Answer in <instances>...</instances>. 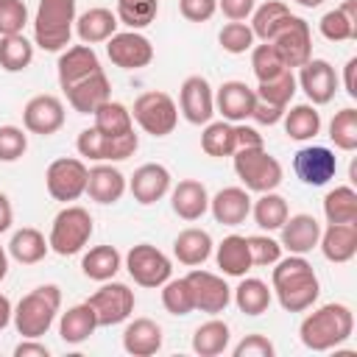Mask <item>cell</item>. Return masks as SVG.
<instances>
[{
    "instance_id": "1",
    "label": "cell",
    "mask_w": 357,
    "mask_h": 357,
    "mask_svg": "<svg viewBox=\"0 0 357 357\" xmlns=\"http://www.w3.org/2000/svg\"><path fill=\"white\" fill-rule=\"evenodd\" d=\"M271 290L284 312H307L321 293V282L304 254H290L273 262Z\"/></svg>"
},
{
    "instance_id": "2",
    "label": "cell",
    "mask_w": 357,
    "mask_h": 357,
    "mask_svg": "<svg viewBox=\"0 0 357 357\" xmlns=\"http://www.w3.org/2000/svg\"><path fill=\"white\" fill-rule=\"evenodd\" d=\"M312 310V307H310ZM354 332V312L349 304L329 301L304 315L298 326V337L310 351H332L346 343Z\"/></svg>"
},
{
    "instance_id": "3",
    "label": "cell",
    "mask_w": 357,
    "mask_h": 357,
    "mask_svg": "<svg viewBox=\"0 0 357 357\" xmlns=\"http://www.w3.org/2000/svg\"><path fill=\"white\" fill-rule=\"evenodd\" d=\"M61 310V290L59 284H39L25 293L14 307V326L22 337H42L53 326Z\"/></svg>"
},
{
    "instance_id": "4",
    "label": "cell",
    "mask_w": 357,
    "mask_h": 357,
    "mask_svg": "<svg viewBox=\"0 0 357 357\" xmlns=\"http://www.w3.org/2000/svg\"><path fill=\"white\" fill-rule=\"evenodd\" d=\"M75 0H39L33 14V42L47 50H64L75 28Z\"/></svg>"
},
{
    "instance_id": "5",
    "label": "cell",
    "mask_w": 357,
    "mask_h": 357,
    "mask_svg": "<svg viewBox=\"0 0 357 357\" xmlns=\"http://www.w3.org/2000/svg\"><path fill=\"white\" fill-rule=\"evenodd\" d=\"M231 159H234V173L248 192H271L282 184V176H284L282 165L276 156L265 151V145L234 151Z\"/></svg>"
},
{
    "instance_id": "6",
    "label": "cell",
    "mask_w": 357,
    "mask_h": 357,
    "mask_svg": "<svg viewBox=\"0 0 357 357\" xmlns=\"http://www.w3.org/2000/svg\"><path fill=\"white\" fill-rule=\"evenodd\" d=\"M92 215L84 206H64L50 226L47 234V245L50 251H56L59 257H73L78 251H84V245L92 237Z\"/></svg>"
},
{
    "instance_id": "7",
    "label": "cell",
    "mask_w": 357,
    "mask_h": 357,
    "mask_svg": "<svg viewBox=\"0 0 357 357\" xmlns=\"http://www.w3.org/2000/svg\"><path fill=\"white\" fill-rule=\"evenodd\" d=\"M131 117L137 120V126L145 134H151V137H167L178 126V106H176V100L167 92L151 89V92L137 95L134 109H131Z\"/></svg>"
},
{
    "instance_id": "8",
    "label": "cell",
    "mask_w": 357,
    "mask_h": 357,
    "mask_svg": "<svg viewBox=\"0 0 357 357\" xmlns=\"http://www.w3.org/2000/svg\"><path fill=\"white\" fill-rule=\"evenodd\" d=\"M126 271L128 276L139 284V287H162L170 276H173V265H170V257L165 251H159L156 245L151 243H137L128 248L126 254Z\"/></svg>"
},
{
    "instance_id": "9",
    "label": "cell",
    "mask_w": 357,
    "mask_h": 357,
    "mask_svg": "<svg viewBox=\"0 0 357 357\" xmlns=\"http://www.w3.org/2000/svg\"><path fill=\"white\" fill-rule=\"evenodd\" d=\"M86 176H89V167L84 165V159L59 156L45 170V187H47L53 201L70 204L86 192Z\"/></svg>"
},
{
    "instance_id": "10",
    "label": "cell",
    "mask_w": 357,
    "mask_h": 357,
    "mask_svg": "<svg viewBox=\"0 0 357 357\" xmlns=\"http://www.w3.org/2000/svg\"><path fill=\"white\" fill-rule=\"evenodd\" d=\"M75 148L89 162H123V159L134 156V151L139 148V137L134 131L126 137H106L95 126H89L78 134Z\"/></svg>"
},
{
    "instance_id": "11",
    "label": "cell",
    "mask_w": 357,
    "mask_h": 357,
    "mask_svg": "<svg viewBox=\"0 0 357 357\" xmlns=\"http://www.w3.org/2000/svg\"><path fill=\"white\" fill-rule=\"evenodd\" d=\"M86 304L95 310L98 326H117V324L128 321L134 312V290L123 282L109 279L86 298Z\"/></svg>"
},
{
    "instance_id": "12",
    "label": "cell",
    "mask_w": 357,
    "mask_h": 357,
    "mask_svg": "<svg viewBox=\"0 0 357 357\" xmlns=\"http://www.w3.org/2000/svg\"><path fill=\"white\" fill-rule=\"evenodd\" d=\"M106 56L120 70H142L153 61V45L139 31H117L106 39Z\"/></svg>"
},
{
    "instance_id": "13",
    "label": "cell",
    "mask_w": 357,
    "mask_h": 357,
    "mask_svg": "<svg viewBox=\"0 0 357 357\" xmlns=\"http://www.w3.org/2000/svg\"><path fill=\"white\" fill-rule=\"evenodd\" d=\"M187 284H190V293H192V304L195 310L206 312V315H218L229 307L231 301V287L226 284L223 276L212 273V271H204V268H192L187 276Z\"/></svg>"
},
{
    "instance_id": "14",
    "label": "cell",
    "mask_w": 357,
    "mask_h": 357,
    "mask_svg": "<svg viewBox=\"0 0 357 357\" xmlns=\"http://www.w3.org/2000/svg\"><path fill=\"white\" fill-rule=\"evenodd\" d=\"M293 173L307 187H324L337 173V156L326 145H304L293 156Z\"/></svg>"
},
{
    "instance_id": "15",
    "label": "cell",
    "mask_w": 357,
    "mask_h": 357,
    "mask_svg": "<svg viewBox=\"0 0 357 357\" xmlns=\"http://www.w3.org/2000/svg\"><path fill=\"white\" fill-rule=\"evenodd\" d=\"M271 45L279 50L282 61L293 70V67H301L304 61L312 59V31H310V22L290 14V20L279 28V33L271 39Z\"/></svg>"
},
{
    "instance_id": "16",
    "label": "cell",
    "mask_w": 357,
    "mask_h": 357,
    "mask_svg": "<svg viewBox=\"0 0 357 357\" xmlns=\"http://www.w3.org/2000/svg\"><path fill=\"white\" fill-rule=\"evenodd\" d=\"M178 112L192 126H206L215 114V89L204 75H187L178 86Z\"/></svg>"
},
{
    "instance_id": "17",
    "label": "cell",
    "mask_w": 357,
    "mask_h": 357,
    "mask_svg": "<svg viewBox=\"0 0 357 357\" xmlns=\"http://www.w3.org/2000/svg\"><path fill=\"white\" fill-rule=\"evenodd\" d=\"M22 126H25V131L39 134V137L56 134L64 126V103H61V98H56L50 92L33 95L22 106Z\"/></svg>"
},
{
    "instance_id": "18",
    "label": "cell",
    "mask_w": 357,
    "mask_h": 357,
    "mask_svg": "<svg viewBox=\"0 0 357 357\" xmlns=\"http://www.w3.org/2000/svg\"><path fill=\"white\" fill-rule=\"evenodd\" d=\"M296 84L304 89L307 100L312 106H324L335 98L337 92V75H335V67L326 61V59H310L298 67V78Z\"/></svg>"
},
{
    "instance_id": "19",
    "label": "cell",
    "mask_w": 357,
    "mask_h": 357,
    "mask_svg": "<svg viewBox=\"0 0 357 357\" xmlns=\"http://www.w3.org/2000/svg\"><path fill=\"white\" fill-rule=\"evenodd\" d=\"M128 190L139 206H151L170 192V170L159 162H145L128 178Z\"/></svg>"
},
{
    "instance_id": "20",
    "label": "cell",
    "mask_w": 357,
    "mask_h": 357,
    "mask_svg": "<svg viewBox=\"0 0 357 357\" xmlns=\"http://www.w3.org/2000/svg\"><path fill=\"white\" fill-rule=\"evenodd\" d=\"M257 92L245 81H223L215 92V112L229 123H245L254 112Z\"/></svg>"
},
{
    "instance_id": "21",
    "label": "cell",
    "mask_w": 357,
    "mask_h": 357,
    "mask_svg": "<svg viewBox=\"0 0 357 357\" xmlns=\"http://www.w3.org/2000/svg\"><path fill=\"white\" fill-rule=\"evenodd\" d=\"M98 70H100V59L92 50V45H84V42L81 45H73V47H64L61 56H59V64H56L61 89H70L73 84L89 78Z\"/></svg>"
},
{
    "instance_id": "22",
    "label": "cell",
    "mask_w": 357,
    "mask_h": 357,
    "mask_svg": "<svg viewBox=\"0 0 357 357\" xmlns=\"http://www.w3.org/2000/svg\"><path fill=\"white\" fill-rule=\"evenodd\" d=\"M279 243L282 248H287L290 254H310L312 248H318L321 240V223L315 220V215L298 212V215H287V220L279 229Z\"/></svg>"
},
{
    "instance_id": "23",
    "label": "cell",
    "mask_w": 357,
    "mask_h": 357,
    "mask_svg": "<svg viewBox=\"0 0 357 357\" xmlns=\"http://www.w3.org/2000/svg\"><path fill=\"white\" fill-rule=\"evenodd\" d=\"M126 190H128V181H126V176L117 167H112V162H98L95 167H89L86 195L95 204H103V206L117 204Z\"/></svg>"
},
{
    "instance_id": "24",
    "label": "cell",
    "mask_w": 357,
    "mask_h": 357,
    "mask_svg": "<svg viewBox=\"0 0 357 357\" xmlns=\"http://www.w3.org/2000/svg\"><path fill=\"white\" fill-rule=\"evenodd\" d=\"M64 95H67V103L78 114H92L100 103H106L112 98V81H109V75L103 70H98L89 78H84V81L73 84L70 89H64Z\"/></svg>"
},
{
    "instance_id": "25",
    "label": "cell",
    "mask_w": 357,
    "mask_h": 357,
    "mask_svg": "<svg viewBox=\"0 0 357 357\" xmlns=\"http://www.w3.org/2000/svg\"><path fill=\"white\" fill-rule=\"evenodd\" d=\"M170 209L181 220H198L209 212V192L198 178H181L176 187H170Z\"/></svg>"
},
{
    "instance_id": "26",
    "label": "cell",
    "mask_w": 357,
    "mask_h": 357,
    "mask_svg": "<svg viewBox=\"0 0 357 357\" xmlns=\"http://www.w3.org/2000/svg\"><path fill=\"white\" fill-rule=\"evenodd\" d=\"M209 212L223 226H240L251 215V195L245 187H223L209 198Z\"/></svg>"
},
{
    "instance_id": "27",
    "label": "cell",
    "mask_w": 357,
    "mask_h": 357,
    "mask_svg": "<svg viewBox=\"0 0 357 357\" xmlns=\"http://www.w3.org/2000/svg\"><path fill=\"white\" fill-rule=\"evenodd\" d=\"M318 248L335 265H343V262L354 259V254H357V223H329L326 229H321Z\"/></svg>"
},
{
    "instance_id": "28",
    "label": "cell",
    "mask_w": 357,
    "mask_h": 357,
    "mask_svg": "<svg viewBox=\"0 0 357 357\" xmlns=\"http://www.w3.org/2000/svg\"><path fill=\"white\" fill-rule=\"evenodd\" d=\"M162 326L151 318H134L123 329V349L134 357H151L162 349Z\"/></svg>"
},
{
    "instance_id": "29",
    "label": "cell",
    "mask_w": 357,
    "mask_h": 357,
    "mask_svg": "<svg viewBox=\"0 0 357 357\" xmlns=\"http://www.w3.org/2000/svg\"><path fill=\"white\" fill-rule=\"evenodd\" d=\"M117 14L103 8V6H95V8H86L84 14L75 17V33L84 45H100L106 42L112 33H117Z\"/></svg>"
},
{
    "instance_id": "30",
    "label": "cell",
    "mask_w": 357,
    "mask_h": 357,
    "mask_svg": "<svg viewBox=\"0 0 357 357\" xmlns=\"http://www.w3.org/2000/svg\"><path fill=\"white\" fill-rule=\"evenodd\" d=\"M212 248H215V243H212L209 231L206 229H195V226L178 231L176 240H173V257L187 268L204 265L212 257Z\"/></svg>"
},
{
    "instance_id": "31",
    "label": "cell",
    "mask_w": 357,
    "mask_h": 357,
    "mask_svg": "<svg viewBox=\"0 0 357 357\" xmlns=\"http://www.w3.org/2000/svg\"><path fill=\"white\" fill-rule=\"evenodd\" d=\"M318 31L329 42L357 39V0H343L337 8L326 11L318 22Z\"/></svg>"
},
{
    "instance_id": "32",
    "label": "cell",
    "mask_w": 357,
    "mask_h": 357,
    "mask_svg": "<svg viewBox=\"0 0 357 357\" xmlns=\"http://www.w3.org/2000/svg\"><path fill=\"white\" fill-rule=\"evenodd\" d=\"M215 262L226 276H245L254 265H251V251H248V240L243 234H229L218 243L215 248Z\"/></svg>"
},
{
    "instance_id": "33",
    "label": "cell",
    "mask_w": 357,
    "mask_h": 357,
    "mask_svg": "<svg viewBox=\"0 0 357 357\" xmlns=\"http://www.w3.org/2000/svg\"><path fill=\"white\" fill-rule=\"evenodd\" d=\"M95 329H98V318H95V310L86 301L73 304L59 318V337L70 346H78V343L89 340V335H95Z\"/></svg>"
},
{
    "instance_id": "34",
    "label": "cell",
    "mask_w": 357,
    "mask_h": 357,
    "mask_svg": "<svg viewBox=\"0 0 357 357\" xmlns=\"http://www.w3.org/2000/svg\"><path fill=\"white\" fill-rule=\"evenodd\" d=\"M231 298L243 315L257 318V315L268 312V307L273 301V290L257 276H240V284L231 290Z\"/></svg>"
},
{
    "instance_id": "35",
    "label": "cell",
    "mask_w": 357,
    "mask_h": 357,
    "mask_svg": "<svg viewBox=\"0 0 357 357\" xmlns=\"http://www.w3.org/2000/svg\"><path fill=\"white\" fill-rule=\"evenodd\" d=\"M47 251H50V245H47L45 234L39 229H33V226L17 229L11 234V240H8V257L17 259L20 265H36V262H42L47 257Z\"/></svg>"
},
{
    "instance_id": "36",
    "label": "cell",
    "mask_w": 357,
    "mask_h": 357,
    "mask_svg": "<svg viewBox=\"0 0 357 357\" xmlns=\"http://www.w3.org/2000/svg\"><path fill=\"white\" fill-rule=\"evenodd\" d=\"M229 343H231V329L220 318H209L192 332V351L201 357H218L229 349Z\"/></svg>"
},
{
    "instance_id": "37",
    "label": "cell",
    "mask_w": 357,
    "mask_h": 357,
    "mask_svg": "<svg viewBox=\"0 0 357 357\" xmlns=\"http://www.w3.org/2000/svg\"><path fill=\"white\" fill-rule=\"evenodd\" d=\"M123 268V257L114 245H95L81 257V271L92 282H109Z\"/></svg>"
},
{
    "instance_id": "38",
    "label": "cell",
    "mask_w": 357,
    "mask_h": 357,
    "mask_svg": "<svg viewBox=\"0 0 357 357\" xmlns=\"http://www.w3.org/2000/svg\"><path fill=\"white\" fill-rule=\"evenodd\" d=\"M287 20H290V8H287L282 0H265L262 6H257V8L251 11V31H254V39L271 42Z\"/></svg>"
},
{
    "instance_id": "39",
    "label": "cell",
    "mask_w": 357,
    "mask_h": 357,
    "mask_svg": "<svg viewBox=\"0 0 357 357\" xmlns=\"http://www.w3.org/2000/svg\"><path fill=\"white\" fill-rule=\"evenodd\" d=\"M92 117H95V128H98L100 134H106V137H126V134L134 131L131 109L123 106L120 100H112V98H109L106 103H100V106L92 112Z\"/></svg>"
},
{
    "instance_id": "40",
    "label": "cell",
    "mask_w": 357,
    "mask_h": 357,
    "mask_svg": "<svg viewBox=\"0 0 357 357\" xmlns=\"http://www.w3.org/2000/svg\"><path fill=\"white\" fill-rule=\"evenodd\" d=\"M251 215L262 231H279L290 215V206L276 190H271V192H259V198L251 201Z\"/></svg>"
},
{
    "instance_id": "41",
    "label": "cell",
    "mask_w": 357,
    "mask_h": 357,
    "mask_svg": "<svg viewBox=\"0 0 357 357\" xmlns=\"http://www.w3.org/2000/svg\"><path fill=\"white\" fill-rule=\"evenodd\" d=\"M201 148L206 156H231L237 151V128L229 120H209L201 131Z\"/></svg>"
},
{
    "instance_id": "42",
    "label": "cell",
    "mask_w": 357,
    "mask_h": 357,
    "mask_svg": "<svg viewBox=\"0 0 357 357\" xmlns=\"http://www.w3.org/2000/svg\"><path fill=\"white\" fill-rule=\"evenodd\" d=\"M324 218L326 223H357V190L351 184H340L324 195Z\"/></svg>"
},
{
    "instance_id": "43",
    "label": "cell",
    "mask_w": 357,
    "mask_h": 357,
    "mask_svg": "<svg viewBox=\"0 0 357 357\" xmlns=\"http://www.w3.org/2000/svg\"><path fill=\"white\" fill-rule=\"evenodd\" d=\"M282 123H284V134L290 139H296V142H307L321 131V114H318V109L312 103L293 106L290 112H284Z\"/></svg>"
},
{
    "instance_id": "44",
    "label": "cell",
    "mask_w": 357,
    "mask_h": 357,
    "mask_svg": "<svg viewBox=\"0 0 357 357\" xmlns=\"http://www.w3.org/2000/svg\"><path fill=\"white\" fill-rule=\"evenodd\" d=\"M33 61V42H28L22 33L0 36V67L6 73H22Z\"/></svg>"
},
{
    "instance_id": "45",
    "label": "cell",
    "mask_w": 357,
    "mask_h": 357,
    "mask_svg": "<svg viewBox=\"0 0 357 357\" xmlns=\"http://www.w3.org/2000/svg\"><path fill=\"white\" fill-rule=\"evenodd\" d=\"M117 22H123L128 31L148 28L159 14V0H117Z\"/></svg>"
},
{
    "instance_id": "46",
    "label": "cell",
    "mask_w": 357,
    "mask_h": 357,
    "mask_svg": "<svg viewBox=\"0 0 357 357\" xmlns=\"http://www.w3.org/2000/svg\"><path fill=\"white\" fill-rule=\"evenodd\" d=\"M296 75H293V70H284V73H279L276 78H268V81H259L257 84V100H265V103H273V106H282V109H287V103L293 100V95H296Z\"/></svg>"
},
{
    "instance_id": "47",
    "label": "cell",
    "mask_w": 357,
    "mask_h": 357,
    "mask_svg": "<svg viewBox=\"0 0 357 357\" xmlns=\"http://www.w3.org/2000/svg\"><path fill=\"white\" fill-rule=\"evenodd\" d=\"M329 139L337 151H357V109L346 106L329 120Z\"/></svg>"
},
{
    "instance_id": "48",
    "label": "cell",
    "mask_w": 357,
    "mask_h": 357,
    "mask_svg": "<svg viewBox=\"0 0 357 357\" xmlns=\"http://www.w3.org/2000/svg\"><path fill=\"white\" fill-rule=\"evenodd\" d=\"M251 70H254L257 81H268V78H276L279 73H284L290 67L282 61L279 50L271 42H262V45L251 47Z\"/></svg>"
},
{
    "instance_id": "49",
    "label": "cell",
    "mask_w": 357,
    "mask_h": 357,
    "mask_svg": "<svg viewBox=\"0 0 357 357\" xmlns=\"http://www.w3.org/2000/svg\"><path fill=\"white\" fill-rule=\"evenodd\" d=\"M162 307L170 312V315H190L192 310H195V304H192V293H190V284H187V279L181 276V279H167L165 284H162Z\"/></svg>"
},
{
    "instance_id": "50",
    "label": "cell",
    "mask_w": 357,
    "mask_h": 357,
    "mask_svg": "<svg viewBox=\"0 0 357 357\" xmlns=\"http://www.w3.org/2000/svg\"><path fill=\"white\" fill-rule=\"evenodd\" d=\"M218 42H220V47H223L226 53L240 56V53H245V50L254 47V31H251L248 22H231V20H229V22L220 28Z\"/></svg>"
},
{
    "instance_id": "51",
    "label": "cell",
    "mask_w": 357,
    "mask_h": 357,
    "mask_svg": "<svg viewBox=\"0 0 357 357\" xmlns=\"http://www.w3.org/2000/svg\"><path fill=\"white\" fill-rule=\"evenodd\" d=\"M245 240H248V251H251V265L271 268L276 259H282V243L273 240L271 234H251Z\"/></svg>"
},
{
    "instance_id": "52",
    "label": "cell",
    "mask_w": 357,
    "mask_h": 357,
    "mask_svg": "<svg viewBox=\"0 0 357 357\" xmlns=\"http://www.w3.org/2000/svg\"><path fill=\"white\" fill-rule=\"evenodd\" d=\"M28 151V134L20 126H0V162H17Z\"/></svg>"
},
{
    "instance_id": "53",
    "label": "cell",
    "mask_w": 357,
    "mask_h": 357,
    "mask_svg": "<svg viewBox=\"0 0 357 357\" xmlns=\"http://www.w3.org/2000/svg\"><path fill=\"white\" fill-rule=\"evenodd\" d=\"M28 22V8L22 0H0V36L22 33Z\"/></svg>"
},
{
    "instance_id": "54",
    "label": "cell",
    "mask_w": 357,
    "mask_h": 357,
    "mask_svg": "<svg viewBox=\"0 0 357 357\" xmlns=\"http://www.w3.org/2000/svg\"><path fill=\"white\" fill-rule=\"evenodd\" d=\"M231 354H234V357H273V354H276V346H273L265 335L251 332V335H245V337L231 349Z\"/></svg>"
},
{
    "instance_id": "55",
    "label": "cell",
    "mask_w": 357,
    "mask_h": 357,
    "mask_svg": "<svg viewBox=\"0 0 357 357\" xmlns=\"http://www.w3.org/2000/svg\"><path fill=\"white\" fill-rule=\"evenodd\" d=\"M178 11L190 22H206L218 11V0H178Z\"/></svg>"
},
{
    "instance_id": "56",
    "label": "cell",
    "mask_w": 357,
    "mask_h": 357,
    "mask_svg": "<svg viewBox=\"0 0 357 357\" xmlns=\"http://www.w3.org/2000/svg\"><path fill=\"white\" fill-rule=\"evenodd\" d=\"M218 8L223 11L226 20L231 22H245L251 11L257 8V0H218Z\"/></svg>"
},
{
    "instance_id": "57",
    "label": "cell",
    "mask_w": 357,
    "mask_h": 357,
    "mask_svg": "<svg viewBox=\"0 0 357 357\" xmlns=\"http://www.w3.org/2000/svg\"><path fill=\"white\" fill-rule=\"evenodd\" d=\"M284 112H287V109H282V106L257 100V103H254V112H251V120H257V123H262V126H276V123L284 117Z\"/></svg>"
},
{
    "instance_id": "58",
    "label": "cell",
    "mask_w": 357,
    "mask_h": 357,
    "mask_svg": "<svg viewBox=\"0 0 357 357\" xmlns=\"http://www.w3.org/2000/svg\"><path fill=\"white\" fill-rule=\"evenodd\" d=\"M234 128H237V151H243V148H259V145H265L262 134H259L254 126H245V123H234Z\"/></svg>"
},
{
    "instance_id": "59",
    "label": "cell",
    "mask_w": 357,
    "mask_h": 357,
    "mask_svg": "<svg viewBox=\"0 0 357 357\" xmlns=\"http://www.w3.org/2000/svg\"><path fill=\"white\" fill-rule=\"evenodd\" d=\"M14 357H50V349L39 343V337H22L14 346Z\"/></svg>"
},
{
    "instance_id": "60",
    "label": "cell",
    "mask_w": 357,
    "mask_h": 357,
    "mask_svg": "<svg viewBox=\"0 0 357 357\" xmlns=\"http://www.w3.org/2000/svg\"><path fill=\"white\" fill-rule=\"evenodd\" d=\"M354 73H357V56H351L343 67V89L349 98H357V81H354Z\"/></svg>"
},
{
    "instance_id": "61",
    "label": "cell",
    "mask_w": 357,
    "mask_h": 357,
    "mask_svg": "<svg viewBox=\"0 0 357 357\" xmlns=\"http://www.w3.org/2000/svg\"><path fill=\"white\" fill-rule=\"evenodd\" d=\"M11 220H14V209H11V201L6 192H0V234L11 229Z\"/></svg>"
},
{
    "instance_id": "62",
    "label": "cell",
    "mask_w": 357,
    "mask_h": 357,
    "mask_svg": "<svg viewBox=\"0 0 357 357\" xmlns=\"http://www.w3.org/2000/svg\"><path fill=\"white\" fill-rule=\"evenodd\" d=\"M11 318H14V307H11L8 296H6V293H0V332L11 324Z\"/></svg>"
},
{
    "instance_id": "63",
    "label": "cell",
    "mask_w": 357,
    "mask_h": 357,
    "mask_svg": "<svg viewBox=\"0 0 357 357\" xmlns=\"http://www.w3.org/2000/svg\"><path fill=\"white\" fill-rule=\"evenodd\" d=\"M6 273H8V248L0 245V282L6 279Z\"/></svg>"
},
{
    "instance_id": "64",
    "label": "cell",
    "mask_w": 357,
    "mask_h": 357,
    "mask_svg": "<svg viewBox=\"0 0 357 357\" xmlns=\"http://www.w3.org/2000/svg\"><path fill=\"white\" fill-rule=\"evenodd\" d=\"M293 3H298L301 8H318V6H324L326 0H293Z\"/></svg>"
}]
</instances>
